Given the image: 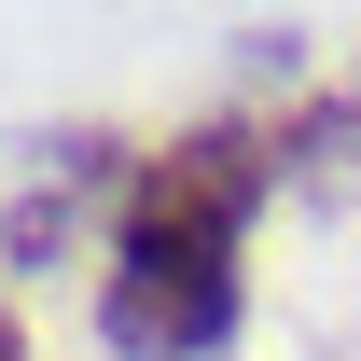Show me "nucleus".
<instances>
[{
    "mask_svg": "<svg viewBox=\"0 0 361 361\" xmlns=\"http://www.w3.org/2000/svg\"><path fill=\"white\" fill-rule=\"evenodd\" d=\"M264 209V153L236 126L167 139L111 209V278H97V334L126 361H195L236 334V250Z\"/></svg>",
    "mask_w": 361,
    "mask_h": 361,
    "instance_id": "1",
    "label": "nucleus"
},
{
    "mask_svg": "<svg viewBox=\"0 0 361 361\" xmlns=\"http://www.w3.org/2000/svg\"><path fill=\"white\" fill-rule=\"evenodd\" d=\"M0 361H28V334H14V306H0Z\"/></svg>",
    "mask_w": 361,
    "mask_h": 361,
    "instance_id": "2",
    "label": "nucleus"
}]
</instances>
